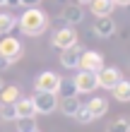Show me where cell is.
<instances>
[{
	"label": "cell",
	"mask_w": 130,
	"mask_h": 132,
	"mask_svg": "<svg viewBox=\"0 0 130 132\" xmlns=\"http://www.w3.org/2000/svg\"><path fill=\"white\" fill-rule=\"evenodd\" d=\"M80 58H82V46L80 43L60 51V65L67 67V70H80Z\"/></svg>",
	"instance_id": "obj_9"
},
{
	"label": "cell",
	"mask_w": 130,
	"mask_h": 132,
	"mask_svg": "<svg viewBox=\"0 0 130 132\" xmlns=\"http://www.w3.org/2000/svg\"><path fill=\"white\" fill-rule=\"evenodd\" d=\"M106 132H130V118H116Z\"/></svg>",
	"instance_id": "obj_20"
},
{
	"label": "cell",
	"mask_w": 130,
	"mask_h": 132,
	"mask_svg": "<svg viewBox=\"0 0 130 132\" xmlns=\"http://www.w3.org/2000/svg\"><path fill=\"white\" fill-rule=\"evenodd\" d=\"M60 75L53 72V70H43L39 72V77L34 79V87L36 91H51V94H58V87H60Z\"/></svg>",
	"instance_id": "obj_3"
},
{
	"label": "cell",
	"mask_w": 130,
	"mask_h": 132,
	"mask_svg": "<svg viewBox=\"0 0 130 132\" xmlns=\"http://www.w3.org/2000/svg\"><path fill=\"white\" fill-rule=\"evenodd\" d=\"M22 53H24V48H22V41L14 36H5L3 41H0V55L7 58L10 63H17V60L22 58Z\"/></svg>",
	"instance_id": "obj_5"
},
{
	"label": "cell",
	"mask_w": 130,
	"mask_h": 132,
	"mask_svg": "<svg viewBox=\"0 0 130 132\" xmlns=\"http://www.w3.org/2000/svg\"><path fill=\"white\" fill-rule=\"evenodd\" d=\"M32 132H39V130H32Z\"/></svg>",
	"instance_id": "obj_32"
},
{
	"label": "cell",
	"mask_w": 130,
	"mask_h": 132,
	"mask_svg": "<svg viewBox=\"0 0 130 132\" xmlns=\"http://www.w3.org/2000/svg\"><path fill=\"white\" fill-rule=\"evenodd\" d=\"M5 3H7V0H0V7H5Z\"/></svg>",
	"instance_id": "obj_31"
},
{
	"label": "cell",
	"mask_w": 130,
	"mask_h": 132,
	"mask_svg": "<svg viewBox=\"0 0 130 132\" xmlns=\"http://www.w3.org/2000/svg\"><path fill=\"white\" fill-rule=\"evenodd\" d=\"M51 43L56 46L58 51H65V48H70V46L80 43V41H77V31H75V27H67V24H63L60 29H56V34H53Z\"/></svg>",
	"instance_id": "obj_2"
},
{
	"label": "cell",
	"mask_w": 130,
	"mask_h": 132,
	"mask_svg": "<svg viewBox=\"0 0 130 132\" xmlns=\"http://www.w3.org/2000/svg\"><path fill=\"white\" fill-rule=\"evenodd\" d=\"M82 103L77 98H58V108L56 111H60L63 115H67V118H75V113H77V108Z\"/></svg>",
	"instance_id": "obj_16"
},
{
	"label": "cell",
	"mask_w": 130,
	"mask_h": 132,
	"mask_svg": "<svg viewBox=\"0 0 130 132\" xmlns=\"http://www.w3.org/2000/svg\"><path fill=\"white\" fill-rule=\"evenodd\" d=\"M17 27V17L10 12H0V34H10Z\"/></svg>",
	"instance_id": "obj_18"
},
{
	"label": "cell",
	"mask_w": 130,
	"mask_h": 132,
	"mask_svg": "<svg viewBox=\"0 0 130 132\" xmlns=\"http://www.w3.org/2000/svg\"><path fill=\"white\" fill-rule=\"evenodd\" d=\"M101 67H106V63H104V55L99 51H82L80 70H85V72H99Z\"/></svg>",
	"instance_id": "obj_7"
},
{
	"label": "cell",
	"mask_w": 130,
	"mask_h": 132,
	"mask_svg": "<svg viewBox=\"0 0 130 132\" xmlns=\"http://www.w3.org/2000/svg\"><path fill=\"white\" fill-rule=\"evenodd\" d=\"M5 5H7V7H19L22 3H19V0H7V3H5Z\"/></svg>",
	"instance_id": "obj_27"
},
{
	"label": "cell",
	"mask_w": 130,
	"mask_h": 132,
	"mask_svg": "<svg viewBox=\"0 0 130 132\" xmlns=\"http://www.w3.org/2000/svg\"><path fill=\"white\" fill-rule=\"evenodd\" d=\"M75 3H77V5H89L91 0H75Z\"/></svg>",
	"instance_id": "obj_28"
},
{
	"label": "cell",
	"mask_w": 130,
	"mask_h": 132,
	"mask_svg": "<svg viewBox=\"0 0 130 132\" xmlns=\"http://www.w3.org/2000/svg\"><path fill=\"white\" fill-rule=\"evenodd\" d=\"M91 31H94V36H99V38H111L113 34H116V22H113V17H96Z\"/></svg>",
	"instance_id": "obj_11"
},
{
	"label": "cell",
	"mask_w": 130,
	"mask_h": 132,
	"mask_svg": "<svg viewBox=\"0 0 130 132\" xmlns=\"http://www.w3.org/2000/svg\"><path fill=\"white\" fill-rule=\"evenodd\" d=\"M113 5H120V7H130V0H113Z\"/></svg>",
	"instance_id": "obj_26"
},
{
	"label": "cell",
	"mask_w": 130,
	"mask_h": 132,
	"mask_svg": "<svg viewBox=\"0 0 130 132\" xmlns=\"http://www.w3.org/2000/svg\"><path fill=\"white\" fill-rule=\"evenodd\" d=\"M75 89H77V94H91V91L99 89V82H96V72H85V70H80L77 75H75Z\"/></svg>",
	"instance_id": "obj_6"
},
{
	"label": "cell",
	"mask_w": 130,
	"mask_h": 132,
	"mask_svg": "<svg viewBox=\"0 0 130 132\" xmlns=\"http://www.w3.org/2000/svg\"><path fill=\"white\" fill-rule=\"evenodd\" d=\"M120 79H123V75H120V70H118V67H101V70L96 72V82H99V87H101V89H109V91L116 87Z\"/></svg>",
	"instance_id": "obj_8"
},
{
	"label": "cell",
	"mask_w": 130,
	"mask_h": 132,
	"mask_svg": "<svg viewBox=\"0 0 130 132\" xmlns=\"http://www.w3.org/2000/svg\"><path fill=\"white\" fill-rule=\"evenodd\" d=\"M0 118H3V120H17L14 103H12V106H0Z\"/></svg>",
	"instance_id": "obj_23"
},
{
	"label": "cell",
	"mask_w": 130,
	"mask_h": 132,
	"mask_svg": "<svg viewBox=\"0 0 130 132\" xmlns=\"http://www.w3.org/2000/svg\"><path fill=\"white\" fill-rule=\"evenodd\" d=\"M75 120H77V122H82V125H89V122L94 120V115H91V113L87 111V106L82 103V106L77 108V113H75Z\"/></svg>",
	"instance_id": "obj_21"
},
{
	"label": "cell",
	"mask_w": 130,
	"mask_h": 132,
	"mask_svg": "<svg viewBox=\"0 0 130 132\" xmlns=\"http://www.w3.org/2000/svg\"><path fill=\"white\" fill-rule=\"evenodd\" d=\"M85 106H87V111H89L91 115H94V120L109 113V101H106L104 96H91V98L87 101Z\"/></svg>",
	"instance_id": "obj_12"
},
{
	"label": "cell",
	"mask_w": 130,
	"mask_h": 132,
	"mask_svg": "<svg viewBox=\"0 0 130 132\" xmlns=\"http://www.w3.org/2000/svg\"><path fill=\"white\" fill-rule=\"evenodd\" d=\"M111 91H113V98H116V101L128 103V101H130V79H120Z\"/></svg>",
	"instance_id": "obj_17"
},
{
	"label": "cell",
	"mask_w": 130,
	"mask_h": 132,
	"mask_svg": "<svg viewBox=\"0 0 130 132\" xmlns=\"http://www.w3.org/2000/svg\"><path fill=\"white\" fill-rule=\"evenodd\" d=\"M14 122H17V132H32V130H36L34 118H17Z\"/></svg>",
	"instance_id": "obj_22"
},
{
	"label": "cell",
	"mask_w": 130,
	"mask_h": 132,
	"mask_svg": "<svg viewBox=\"0 0 130 132\" xmlns=\"http://www.w3.org/2000/svg\"><path fill=\"white\" fill-rule=\"evenodd\" d=\"M19 96H22V89L17 84H5V87L0 89V106H12Z\"/></svg>",
	"instance_id": "obj_14"
},
{
	"label": "cell",
	"mask_w": 130,
	"mask_h": 132,
	"mask_svg": "<svg viewBox=\"0 0 130 132\" xmlns=\"http://www.w3.org/2000/svg\"><path fill=\"white\" fill-rule=\"evenodd\" d=\"M60 17H63V22H65L67 27H77V24L85 22V10H82V5H77V3H72V5L67 3Z\"/></svg>",
	"instance_id": "obj_10"
},
{
	"label": "cell",
	"mask_w": 130,
	"mask_h": 132,
	"mask_svg": "<svg viewBox=\"0 0 130 132\" xmlns=\"http://www.w3.org/2000/svg\"><path fill=\"white\" fill-rule=\"evenodd\" d=\"M32 101H34L36 113H43V115H48L58 108V94H51V91H36Z\"/></svg>",
	"instance_id": "obj_4"
},
{
	"label": "cell",
	"mask_w": 130,
	"mask_h": 132,
	"mask_svg": "<svg viewBox=\"0 0 130 132\" xmlns=\"http://www.w3.org/2000/svg\"><path fill=\"white\" fill-rule=\"evenodd\" d=\"M14 113H17V118H34L36 115L34 101L27 98V96H19L17 101H14Z\"/></svg>",
	"instance_id": "obj_13"
},
{
	"label": "cell",
	"mask_w": 130,
	"mask_h": 132,
	"mask_svg": "<svg viewBox=\"0 0 130 132\" xmlns=\"http://www.w3.org/2000/svg\"><path fill=\"white\" fill-rule=\"evenodd\" d=\"M51 24V19H48V14H46L41 7H27L24 14L17 19V27L22 29V34H27V36H41L46 29H48Z\"/></svg>",
	"instance_id": "obj_1"
},
{
	"label": "cell",
	"mask_w": 130,
	"mask_h": 132,
	"mask_svg": "<svg viewBox=\"0 0 130 132\" xmlns=\"http://www.w3.org/2000/svg\"><path fill=\"white\" fill-rule=\"evenodd\" d=\"M19 3L24 5V7H39V5H41V0H19Z\"/></svg>",
	"instance_id": "obj_25"
},
{
	"label": "cell",
	"mask_w": 130,
	"mask_h": 132,
	"mask_svg": "<svg viewBox=\"0 0 130 132\" xmlns=\"http://www.w3.org/2000/svg\"><path fill=\"white\" fill-rule=\"evenodd\" d=\"M113 7H116L113 0H91V3H89L91 14H96V17H111Z\"/></svg>",
	"instance_id": "obj_15"
},
{
	"label": "cell",
	"mask_w": 130,
	"mask_h": 132,
	"mask_svg": "<svg viewBox=\"0 0 130 132\" xmlns=\"http://www.w3.org/2000/svg\"><path fill=\"white\" fill-rule=\"evenodd\" d=\"M56 3H58V5H67V0H56Z\"/></svg>",
	"instance_id": "obj_29"
},
{
	"label": "cell",
	"mask_w": 130,
	"mask_h": 132,
	"mask_svg": "<svg viewBox=\"0 0 130 132\" xmlns=\"http://www.w3.org/2000/svg\"><path fill=\"white\" fill-rule=\"evenodd\" d=\"M10 60H7V58H3V55H0V72H5V70H10Z\"/></svg>",
	"instance_id": "obj_24"
},
{
	"label": "cell",
	"mask_w": 130,
	"mask_h": 132,
	"mask_svg": "<svg viewBox=\"0 0 130 132\" xmlns=\"http://www.w3.org/2000/svg\"><path fill=\"white\" fill-rule=\"evenodd\" d=\"M3 87H5V82H3V77H0V89H3Z\"/></svg>",
	"instance_id": "obj_30"
},
{
	"label": "cell",
	"mask_w": 130,
	"mask_h": 132,
	"mask_svg": "<svg viewBox=\"0 0 130 132\" xmlns=\"http://www.w3.org/2000/svg\"><path fill=\"white\" fill-rule=\"evenodd\" d=\"M58 94L60 98H77V89H75V84L72 82H60V87H58Z\"/></svg>",
	"instance_id": "obj_19"
}]
</instances>
